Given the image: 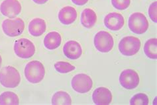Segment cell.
I'll return each instance as SVG.
<instances>
[{"label":"cell","mask_w":157,"mask_h":105,"mask_svg":"<svg viewBox=\"0 0 157 105\" xmlns=\"http://www.w3.org/2000/svg\"><path fill=\"white\" fill-rule=\"evenodd\" d=\"M44 75V67L39 61L34 60L29 62L25 68V76L27 80L31 83L36 84L42 81Z\"/></svg>","instance_id":"1"},{"label":"cell","mask_w":157,"mask_h":105,"mask_svg":"<svg viewBox=\"0 0 157 105\" xmlns=\"http://www.w3.org/2000/svg\"><path fill=\"white\" fill-rule=\"evenodd\" d=\"M21 82L18 70L13 66H6L0 71V83L7 88L17 87Z\"/></svg>","instance_id":"2"},{"label":"cell","mask_w":157,"mask_h":105,"mask_svg":"<svg viewBox=\"0 0 157 105\" xmlns=\"http://www.w3.org/2000/svg\"><path fill=\"white\" fill-rule=\"evenodd\" d=\"M141 43L138 38L127 36L123 38L119 43V50L123 56H132L137 54L140 48Z\"/></svg>","instance_id":"3"},{"label":"cell","mask_w":157,"mask_h":105,"mask_svg":"<svg viewBox=\"0 0 157 105\" xmlns=\"http://www.w3.org/2000/svg\"><path fill=\"white\" fill-rule=\"evenodd\" d=\"M128 26L130 31L135 34L142 35L147 31L149 23L145 15L142 13L137 12L130 15Z\"/></svg>","instance_id":"4"},{"label":"cell","mask_w":157,"mask_h":105,"mask_svg":"<svg viewBox=\"0 0 157 105\" xmlns=\"http://www.w3.org/2000/svg\"><path fill=\"white\" fill-rule=\"evenodd\" d=\"M94 46L99 52L102 53L109 52L113 49L114 40L110 33L104 31L98 32L95 35Z\"/></svg>","instance_id":"5"},{"label":"cell","mask_w":157,"mask_h":105,"mask_svg":"<svg viewBox=\"0 0 157 105\" xmlns=\"http://www.w3.org/2000/svg\"><path fill=\"white\" fill-rule=\"evenodd\" d=\"M14 52L19 58L29 59L35 53V47L32 42L27 39H20L15 42Z\"/></svg>","instance_id":"6"},{"label":"cell","mask_w":157,"mask_h":105,"mask_svg":"<svg viewBox=\"0 0 157 105\" xmlns=\"http://www.w3.org/2000/svg\"><path fill=\"white\" fill-rule=\"evenodd\" d=\"M24 29L25 23L21 18L7 19L4 20L2 23V30L8 36H18L23 32Z\"/></svg>","instance_id":"7"},{"label":"cell","mask_w":157,"mask_h":105,"mask_svg":"<svg viewBox=\"0 0 157 105\" xmlns=\"http://www.w3.org/2000/svg\"><path fill=\"white\" fill-rule=\"evenodd\" d=\"M71 85L72 89L77 93H86L92 89L93 81L87 74L80 73L73 77Z\"/></svg>","instance_id":"8"},{"label":"cell","mask_w":157,"mask_h":105,"mask_svg":"<svg viewBox=\"0 0 157 105\" xmlns=\"http://www.w3.org/2000/svg\"><path fill=\"white\" fill-rule=\"evenodd\" d=\"M119 83L126 89H133L139 85V76L135 70L127 69L123 70L119 75Z\"/></svg>","instance_id":"9"},{"label":"cell","mask_w":157,"mask_h":105,"mask_svg":"<svg viewBox=\"0 0 157 105\" xmlns=\"http://www.w3.org/2000/svg\"><path fill=\"white\" fill-rule=\"evenodd\" d=\"M22 7L18 0H4L0 5V11L4 16L13 19L17 16Z\"/></svg>","instance_id":"10"},{"label":"cell","mask_w":157,"mask_h":105,"mask_svg":"<svg viewBox=\"0 0 157 105\" xmlns=\"http://www.w3.org/2000/svg\"><path fill=\"white\" fill-rule=\"evenodd\" d=\"M105 26L111 31H119L125 24V19L123 15L119 13H110L104 18Z\"/></svg>","instance_id":"11"},{"label":"cell","mask_w":157,"mask_h":105,"mask_svg":"<svg viewBox=\"0 0 157 105\" xmlns=\"http://www.w3.org/2000/svg\"><path fill=\"white\" fill-rule=\"evenodd\" d=\"M92 100L97 105H108L112 101V94L106 87H98L93 92Z\"/></svg>","instance_id":"12"},{"label":"cell","mask_w":157,"mask_h":105,"mask_svg":"<svg viewBox=\"0 0 157 105\" xmlns=\"http://www.w3.org/2000/svg\"><path fill=\"white\" fill-rule=\"evenodd\" d=\"M63 53L66 57L70 60H77L82 56V48L78 42L70 40L64 45Z\"/></svg>","instance_id":"13"},{"label":"cell","mask_w":157,"mask_h":105,"mask_svg":"<svg viewBox=\"0 0 157 105\" xmlns=\"http://www.w3.org/2000/svg\"><path fill=\"white\" fill-rule=\"evenodd\" d=\"M77 11L74 7L66 6L61 9L59 13V19L60 22L65 25L72 24L77 19Z\"/></svg>","instance_id":"14"},{"label":"cell","mask_w":157,"mask_h":105,"mask_svg":"<svg viewBox=\"0 0 157 105\" xmlns=\"http://www.w3.org/2000/svg\"><path fill=\"white\" fill-rule=\"evenodd\" d=\"M29 32L33 36H40L46 31L47 24L45 21L40 18H35L29 24Z\"/></svg>","instance_id":"15"},{"label":"cell","mask_w":157,"mask_h":105,"mask_svg":"<svg viewBox=\"0 0 157 105\" xmlns=\"http://www.w3.org/2000/svg\"><path fill=\"white\" fill-rule=\"evenodd\" d=\"M62 43L61 35L58 32H48L44 39V46L48 50H55L59 48Z\"/></svg>","instance_id":"16"},{"label":"cell","mask_w":157,"mask_h":105,"mask_svg":"<svg viewBox=\"0 0 157 105\" xmlns=\"http://www.w3.org/2000/svg\"><path fill=\"white\" fill-rule=\"evenodd\" d=\"M80 21L84 27L87 28H92L97 21L96 12L90 8H86L82 12Z\"/></svg>","instance_id":"17"},{"label":"cell","mask_w":157,"mask_h":105,"mask_svg":"<svg viewBox=\"0 0 157 105\" xmlns=\"http://www.w3.org/2000/svg\"><path fill=\"white\" fill-rule=\"evenodd\" d=\"M52 104L53 105H70L72 104V99L70 95L63 91H58L53 95L52 97Z\"/></svg>","instance_id":"18"},{"label":"cell","mask_w":157,"mask_h":105,"mask_svg":"<svg viewBox=\"0 0 157 105\" xmlns=\"http://www.w3.org/2000/svg\"><path fill=\"white\" fill-rule=\"evenodd\" d=\"M144 52L145 55L152 60L157 58V39L156 38L148 39L144 45Z\"/></svg>","instance_id":"19"},{"label":"cell","mask_w":157,"mask_h":105,"mask_svg":"<svg viewBox=\"0 0 157 105\" xmlns=\"http://www.w3.org/2000/svg\"><path fill=\"white\" fill-rule=\"evenodd\" d=\"M19 99L18 96L13 92L6 91L0 95L1 105H18Z\"/></svg>","instance_id":"20"},{"label":"cell","mask_w":157,"mask_h":105,"mask_svg":"<svg viewBox=\"0 0 157 105\" xmlns=\"http://www.w3.org/2000/svg\"><path fill=\"white\" fill-rule=\"evenodd\" d=\"M55 68L59 73H67L74 71L76 69V67L70 64L69 62L60 61L55 64Z\"/></svg>","instance_id":"21"},{"label":"cell","mask_w":157,"mask_h":105,"mask_svg":"<svg viewBox=\"0 0 157 105\" xmlns=\"http://www.w3.org/2000/svg\"><path fill=\"white\" fill-rule=\"evenodd\" d=\"M148 96L144 93L135 94L130 100L131 105H148Z\"/></svg>","instance_id":"22"},{"label":"cell","mask_w":157,"mask_h":105,"mask_svg":"<svg viewBox=\"0 0 157 105\" xmlns=\"http://www.w3.org/2000/svg\"><path fill=\"white\" fill-rule=\"evenodd\" d=\"M131 0H111V4L115 9L125 10L130 6Z\"/></svg>","instance_id":"23"},{"label":"cell","mask_w":157,"mask_h":105,"mask_svg":"<svg viewBox=\"0 0 157 105\" xmlns=\"http://www.w3.org/2000/svg\"><path fill=\"white\" fill-rule=\"evenodd\" d=\"M157 2H152L149 7H148V13L149 15V17L152 21L155 23H157Z\"/></svg>","instance_id":"24"},{"label":"cell","mask_w":157,"mask_h":105,"mask_svg":"<svg viewBox=\"0 0 157 105\" xmlns=\"http://www.w3.org/2000/svg\"><path fill=\"white\" fill-rule=\"evenodd\" d=\"M72 2L73 3L75 4L76 6H82L85 5L88 3V0H71Z\"/></svg>","instance_id":"25"},{"label":"cell","mask_w":157,"mask_h":105,"mask_svg":"<svg viewBox=\"0 0 157 105\" xmlns=\"http://www.w3.org/2000/svg\"><path fill=\"white\" fill-rule=\"evenodd\" d=\"M33 2H35L36 4H39V5H42V4L46 3L48 0H33Z\"/></svg>","instance_id":"26"},{"label":"cell","mask_w":157,"mask_h":105,"mask_svg":"<svg viewBox=\"0 0 157 105\" xmlns=\"http://www.w3.org/2000/svg\"><path fill=\"white\" fill-rule=\"evenodd\" d=\"M2 64V58L1 55H0V67H1Z\"/></svg>","instance_id":"27"}]
</instances>
